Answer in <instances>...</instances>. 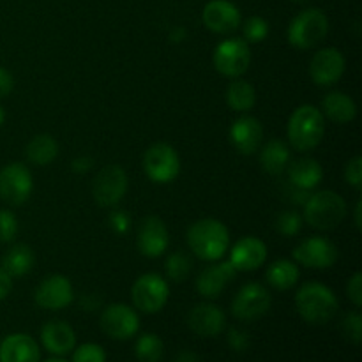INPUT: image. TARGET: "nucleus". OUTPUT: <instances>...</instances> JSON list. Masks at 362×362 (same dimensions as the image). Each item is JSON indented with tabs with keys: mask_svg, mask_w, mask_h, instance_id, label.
I'll return each mask as SVG.
<instances>
[{
	"mask_svg": "<svg viewBox=\"0 0 362 362\" xmlns=\"http://www.w3.org/2000/svg\"><path fill=\"white\" fill-rule=\"evenodd\" d=\"M187 246L200 260H221L230 250L228 228L218 219H198L187 230Z\"/></svg>",
	"mask_w": 362,
	"mask_h": 362,
	"instance_id": "f257e3e1",
	"label": "nucleus"
},
{
	"mask_svg": "<svg viewBox=\"0 0 362 362\" xmlns=\"http://www.w3.org/2000/svg\"><path fill=\"white\" fill-rule=\"evenodd\" d=\"M325 120L324 113L313 105H303L288 119L286 136L290 145L299 152H308L317 148L324 140Z\"/></svg>",
	"mask_w": 362,
	"mask_h": 362,
	"instance_id": "f03ea898",
	"label": "nucleus"
},
{
	"mask_svg": "<svg viewBox=\"0 0 362 362\" xmlns=\"http://www.w3.org/2000/svg\"><path fill=\"white\" fill-rule=\"evenodd\" d=\"M296 308L308 324L324 325L338 313V299L329 286L311 281L300 286L296 296Z\"/></svg>",
	"mask_w": 362,
	"mask_h": 362,
	"instance_id": "7ed1b4c3",
	"label": "nucleus"
},
{
	"mask_svg": "<svg viewBox=\"0 0 362 362\" xmlns=\"http://www.w3.org/2000/svg\"><path fill=\"white\" fill-rule=\"evenodd\" d=\"M346 216V204L343 197L334 191H318L310 194L304 204V219L310 226L318 230H332Z\"/></svg>",
	"mask_w": 362,
	"mask_h": 362,
	"instance_id": "20e7f679",
	"label": "nucleus"
},
{
	"mask_svg": "<svg viewBox=\"0 0 362 362\" xmlns=\"http://www.w3.org/2000/svg\"><path fill=\"white\" fill-rule=\"evenodd\" d=\"M327 32L329 20L324 11L306 9L290 21L288 42L297 49H310L324 41Z\"/></svg>",
	"mask_w": 362,
	"mask_h": 362,
	"instance_id": "39448f33",
	"label": "nucleus"
},
{
	"mask_svg": "<svg viewBox=\"0 0 362 362\" xmlns=\"http://www.w3.org/2000/svg\"><path fill=\"white\" fill-rule=\"evenodd\" d=\"M145 175L156 184H170L179 177L180 159L175 148L168 144L151 145L144 156Z\"/></svg>",
	"mask_w": 362,
	"mask_h": 362,
	"instance_id": "423d86ee",
	"label": "nucleus"
},
{
	"mask_svg": "<svg viewBox=\"0 0 362 362\" xmlns=\"http://www.w3.org/2000/svg\"><path fill=\"white\" fill-rule=\"evenodd\" d=\"M168 283L161 274H156V272H147V274L140 276L131 290L134 308L140 310L141 313L148 315L161 311L168 303Z\"/></svg>",
	"mask_w": 362,
	"mask_h": 362,
	"instance_id": "0eeeda50",
	"label": "nucleus"
},
{
	"mask_svg": "<svg viewBox=\"0 0 362 362\" xmlns=\"http://www.w3.org/2000/svg\"><path fill=\"white\" fill-rule=\"evenodd\" d=\"M214 67L226 78H239L251 64V49L244 39L230 37L219 42L214 49Z\"/></svg>",
	"mask_w": 362,
	"mask_h": 362,
	"instance_id": "6e6552de",
	"label": "nucleus"
},
{
	"mask_svg": "<svg viewBox=\"0 0 362 362\" xmlns=\"http://www.w3.org/2000/svg\"><path fill=\"white\" fill-rule=\"evenodd\" d=\"M34 189L32 173L23 163H11L0 170V198L6 204L18 207L30 198Z\"/></svg>",
	"mask_w": 362,
	"mask_h": 362,
	"instance_id": "1a4fd4ad",
	"label": "nucleus"
},
{
	"mask_svg": "<svg viewBox=\"0 0 362 362\" xmlns=\"http://www.w3.org/2000/svg\"><path fill=\"white\" fill-rule=\"evenodd\" d=\"M127 193V175L119 165L99 170L92 184V197L101 207H115Z\"/></svg>",
	"mask_w": 362,
	"mask_h": 362,
	"instance_id": "9d476101",
	"label": "nucleus"
},
{
	"mask_svg": "<svg viewBox=\"0 0 362 362\" xmlns=\"http://www.w3.org/2000/svg\"><path fill=\"white\" fill-rule=\"evenodd\" d=\"M271 304L272 299L267 288H264L260 283H247L233 299L232 313L237 320L255 322L271 310Z\"/></svg>",
	"mask_w": 362,
	"mask_h": 362,
	"instance_id": "9b49d317",
	"label": "nucleus"
},
{
	"mask_svg": "<svg viewBox=\"0 0 362 362\" xmlns=\"http://www.w3.org/2000/svg\"><path fill=\"white\" fill-rule=\"evenodd\" d=\"M101 329L113 339H131L140 329V318L136 311L127 304H110L101 315Z\"/></svg>",
	"mask_w": 362,
	"mask_h": 362,
	"instance_id": "f8f14e48",
	"label": "nucleus"
},
{
	"mask_svg": "<svg viewBox=\"0 0 362 362\" xmlns=\"http://www.w3.org/2000/svg\"><path fill=\"white\" fill-rule=\"evenodd\" d=\"M293 260L308 269H329L338 260V247L325 237H310L297 244Z\"/></svg>",
	"mask_w": 362,
	"mask_h": 362,
	"instance_id": "ddd939ff",
	"label": "nucleus"
},
{
	"mask_svg": "<svg viewBox=\"0 0 362 362\" xmlns=\"http://www.w3.org/2000/svg\"><path fill=\"white\" fill-rule=\"evenodd\" d=\"M73 285L69 279L62 274H52L42 279L35 288L34 299L35 304L42 310H62L73 303Z\"/></svg>",
	"mask_w": 362,
	"mask_h": 362,
	"instance_id": "4468645a",
	"label": "nucleus"
},
{
	"mask_svg": "<svg viewBox=\"0 0 362 362\" xmlns=\"http://www.w3.org/2000/svg\"><path fill=\"white\" fill-rule=\"evenodd\" d=\"M345 73V57L338 48H324L311 59V80L320 87H331Z\"/></svg>",
	"mask_w": 362,
	"mask_h": 362,
	"instance_id": "2eb2a0df",
	"label": "nucleus"
},
{
	"mask_svg": "<svg viewBox=\"0 0 362 362\" xmlns=\"http://www.w3.org/2000/svg\"><path fill=\"white\" fill-rule=\"evenodd\" d=\"M168 228L158 216H147L138 228V250L144 257L158 258L168 250Z\"/></svg>",
	"mask_w": 362,
	"mask_h": 362,
	"instance_id": "dca6fc26",
	"label": "nucleus"
},
{
	"mask_svg": "<svg viewBox=\"0 0 362 362\" xmlns=\"http://www.w3.org/2000/svg\"><path fill=\"white\" fill-rule=\"evenodd\" d=\"M204 25L214 34H232L240 27V11L228 0H212L202 13Z\"/></svg>",
	"mask_w": 362,
	"mask_h": 362,
	"instance_id": "f3484780",
	"label": "nucleus"
},
{
	"mask_svg": "<svg viewBox=\"0 0 362 362\" xmlns=\"http://www.w3.org/2000/svg\"><path fill=\"white\" fill-rule=\"evenodd\" d=\"M230 141L243 156H251L260 151L264 141V127L260 120L251 115L239 117L230 127Z\"/></svg>",
	"mask_w": 362,
	"mask_h": 362,
	"instance_id": "a211bd4d",
	"label": "nucleus"
},
{
	"mask_svg": "<svg viewBox=\"0 0 362 362\" xmlns=\"http://www.w3.org/2000/svg\"><path fill=\"white\" fill-rule=\"evenodd\" d=\"M187 325L194 334L202 338H214L226 327L225 311L216 304H198L187 315Z\"/></svg>",
	"mask_w": 362,
	"mask_h": 362,
	"instance_id": "6ab92c4d",
	"label": "nucleus"
},
{
	"mask_svg": "<svg viewBox=\"0 0 362 362\" xmlns=\"http://www.w3.org/2000/svg\"><path fill=\"white\" fill-rule=\"evenodd\" d=\"M267 258V246L258 237H243L230 251V264L235 271H257Z\"/></svg>",
	"mask_w": 362,
	"mask_h": 362,
	"instance_id": "aec40b11",
	"label": "nucleus"
},
{
	"mask_svg": "<svg viewBox=\"0 0 362 362\" xmlns=\"http://www.w3.org/2000/svg\"><path fill=\"white\" fill-rule=\"evenodd\" d=\"M237 271L228 262H218L214 265H209L207 269L202 271V274L197 279V290L205 299H216L225 292L226 286L235 278Z\"/></svg>",
	"mask_w": 362,
	"mask_h": 362,
	"instance_id": "412c9836",
	"label": "nucleus"
},
{
	"mask_svg": "<svg viewBox=\"0 0 362 362\" xmlns=\"http://www.w3.org/2000/svg\"><path fill=\"white\" fill-rule=\"evenodd\" d=\"M41 341L53 356H66L76 345V334L73 327L62 320H52L42 325Z\"/></svg>",
	"mask_w": 362,
	"mask_h": 362,
	"instance_id": "4be33fe9",
	"label": "nucleus"
},
{
	"mask_svg": "<svg viewBox=\"0 0 362 362\" xmlns=\"http://www.w3.org/2000/svg\"><path fill=\"white\" fill-rule=\"evenodd\" d=\"M41 352L28 334H11L0 343V362H39Z\"/></svg>",
	"mask_w": 362,
	"mask_h": 362,
	"instance_id": "5701e85b",
	"label": "nucleus"
},
{
	"mask_svg": "<svg viewBox=\"0 0 362 362\" xmlns=\"http://www.w3.org/2000/svg\"><path fill=\"white\" fill-rule=\"evenodd\" d=\"M286 172H288V179L292 186L304 191L317 187L322 182V177H324L322 165L313 158H299L296 161L288 163Z\"/></svg>",
	"mask_w": 362,
	"mask_h": 362,
	"instance_id": "b1692460",
	"label": "nucleus"
},
{
	"mask_svg": "<svg viewBox=\"0 0 362 362\" xmlns=\"http://www.w3.org/2000/svg\"><path fill=\"white\" fill-rule=\"evenodd\" d=\"M324 113L336 124H349L356 119L357 105L345 92H329L322 103Z\"/></svg>",
	"mask_w": 362,
	"mask_h": 362,
	"instance_id": "393cba45",
	"label": "nucleus"
},
{
	"mask_svg": "<svg viewBox=\"0 0 362 362\" xmlns=\"http://www.w3.org/2000/svg\"><path fill=\"white\" fill-rule=\"evenodd\" d=\"M290 163V147L283 140H271L262 147L260 165L269 175H279Z\"/></svg>",
	"mask_w": 362,
	"mask_h": 362,
	"instance_id": "a878e982",
	"label": "nucleus"
},
{
	"mask_svg": "<svg viewBox=\"0 0 362 362\" xmlns=\"http://www.w3.org/2000/svg\"><path fill=\"white\" fill-rule=\"evenodd\" d=\"M299 267L292 260H286V258L272 262L267 267V272H265V279H267L269 285L274 290H279V292H286L292 286H296V283L299 281Z\"/></svg>",
	"mask_w": 362,
	"mask_h": 362,
	"instance_id": "bb28decb",
	"label": "nucleus"
},
{
	"mask_svg": "<svg viewBox=\"0 0 362 362\" xmlns=\"http://www.w3.org/2000/svg\"><path fill=\"white\" fill-rule=\"evenodd\" d=\"M34 251L27 244H14L2 258L0 267L11 276V278H20V276L28 274L34 267Z\"/></svg>",
	"mask_w": 362,
	"mask_h": 362,
	"instance_id": "cd10ccee",
	"label": "nucleus"
},
{
	"mask_svg": "<svg viewBox=\"0 0 362 362\" xmlns=\"http://www.w3.org/2000/svg\"><path fill=\"white\" fill-rule=\"evenodd\" d=\"M59 156V144L52 134H37L27 145V159L35 166H46Z\"/></svg>",
	"mask_w": 362,
	"mask_h": 362,
	"instance_id": "c85d7f7f",
	"label": "nucleus"
},
{
	"mask_svg": "<svg viewBox=\"0 0 362 362\" xmlns=\"http://www.w3.org/2000/svg\"><path fill=\"white\" fill-rule=\"evenodd\" d=\"M226 103L233 112H250L257 103V92L255 87L246 80L233 78L232 83L226 88Z\"/></svg>",
	"mask_w": 362,
	"mask_h": 362,
	"instance_id": "c756f323",
	"label": "nucleus"
},
{
	"mask_svg": "<svg viewBox=\"0 0 362 362\" xmlns=\"http://www.w3.org/2000/svg\"><path fill=\"white\" fill-rule=\"evenodd\" d=\"M163 354H165V345H163L161 338L152 332L140 336L134 345V356L140 362H159Z\"/></svg>",
	"mask_w": 362,
	"mask_h": 362,
	"instance_id": "7c9ffc66",
	"label": "nucleus"
},
{
	"mask_svg": "<svg viewBox=\"0 0 362 362\" xmlns=\"http://www.w3.org/2000/svg\"><path fill=\"white\" fill-rule=\"evenodd\" d=\"M191 274V258L184 251H177L166 258V276L173 283H182Z\"/></svg>",
	"mask_w": 362,
	"mask_h": 362,
	"instance_id": "2f4dec72",
	"label": "nucleus"
},
{
	"mask_svg": "<svg viewBox=\"0 0 362 362\" xmlns=\"http://www.w3.org/2000/svg\"><path fill=\"white\" fill-rule=\"evenodd\" d=\"M244 41L247 45H255V42H262L269 35V23L267 20L260 16H251L244 21L243 27Z\"/></svg>",
	"mask_w": 362,
	"mask_h": 362,
	"instance_id": "473e14b6",
	"label": "nucleus"
},
{
	"mask_svg": "<svg viewBox=\"0 0 362 362\" xmlns=\"http://www.w3.org/2000/svg\"><path fill=\"white\" fill-rule=\"evenodd\" d=\"M276 230L285 237H293L303 228V218L296 211H283L279 212L274 223Z\"/></svg>",
	"mask_w": 362,
	"mask_h": 362,
	"instance_id": "72a5a7b5",
	"label": "nucleus"
},
{
	"mask_svg": "<svg viewBox=\"0 0 362 362\" xmlns=\"http://www.w3.org/2000/svg\"><path fill=\"white\" fill-rule=\"evenodd\" d=\"M71 362H106V352L101 345L83 343L74 350Z\"/></svg>",
	"mask_w": 362,
	"mask_h": 362,
	"instance_id": "f704fd0d",
	"label": "nucleus"
},
{
	"mask_svg": "<svg viewBox=\"0 0 362 362\" xmlns=\"http://www.w3.org/2000/svg\"><path fill=\"white\" fill-rule=\"evenodd\" d=\"M18 235V219L7 209L0 211V240L2 243H11Z\"/></svg>",
	"mask_w": 362,
	"mask_h": 362,
	"instance_id": "c9c22d12",
	"label": "nucleus"
},
{
	"mask_svg": "<svg viewBox=\"0 0 362 362\" xmlns=\"http://www.w3.org/2000/svg\"><path fill=\"white\" fill-rule=\"evenodd\" d=\"M341 329L345 332L346 338L354 343V345H359L361 336H362V317L357 311L349 313L341 322Z\"/></svg>",
	"mask_w": 362,
	"mask_h": 362,
	"instance_id": "e433bc0d",
	"label": "nucleus"
},
{
	"mask_svg": "<svg viewBox=\"0 0 362 362\" xmlns=\"http://www.w3.org/2000/svg\"><path fill=\"white\" fill-rule=\"evenodd\" d=\"M108 225L119 235H126L131 230V218L122 209H113L108 216Z\"/></svg>",
	"mask_w": 362,
	"mask_h": 362,
	"instance_id": "4c0bfd02",
	"label": "nucleus"
},
{
	"mask_svg": "<svg viewBox=\"0 0 362 362\" xmlns=\"http://www.w3.org/2000/svg\"><path fill=\"white\" fill-rule=\"evenodd\" d=\"M345 180L354 186L356 189H361L362 187V159L361 156H356V158L350 159L345 166Z\"/></svg>",
	"mask_w": 362,
	"mask_h": 362,
	"instance_id": "58836bf2",
	"label": "nucleus"
},
{
	"mask_svg": "<svg viewBox=\"0 0 362 362\" xmlns=\"http://www.w3.org/2000/svg\"><path fill=\"white\" fill-rule=\"evenodd\" d=\"M228 345L230 349L233 350V352H246L247 349H250L251 345V339H250V334H247L246 331H243V329H230L228 331Z\"/></svg>",
	"mask_w": 362,
	"mask_h": 362,
	"instance_id": "ea45409f",
	"label": "nucleus"
},
{
	"mask_svg": "<svg viewBox=\"0 0 362 362\" xmlns=\"http://www.w3.org/2000/svg\"><path fill=\"white\" fill-rule=\"evenodd\" d=\"M346 293H349V299L352 300L354 306L361 308L362 306V274L356 272V274L350 278L349 285H346Z\"/></svg>",
	"mask_w": 362,
	"mask_h": 362,
	"instance_id": "a19ab883",
	"label": "nucleus"
},
{
	"mask_svg": "<svg viewBox=\"0 0 362 362\" xmlns=\"http://www.w3.org/2000/svg\"><path fill=\"white\" fill-rule=\"evenodd\" d=\"M13 87H14L13 74H11L7 69H4V67H0V99L9 95L11 90H13Z\"/></svg>",
	"mask_w": 362,
	"mask_h": 362,
	"instance_id": "79ce46f5",
	"label": "nucleus"
},
{
	"mask_svg": "<svg viewBox=\"0 0 362 362\" xmlns=\"http://www.w3.org/2000/svg\"><path fill=\"white\" fill-rule=\"evenodd\" d=\"M11 290H13V279H11V276L0 267V300L6 299L11 293Z\"/></svg>",
	"mask_w": 362,
	"mask_h": 362,
	"instance_id": "37998d69",
	"label": "nucleus"
},
{
	"mask_svg": "<svg viewBox=\"0 0 362 362\" xmlns=\"http://www.w3.org/2000/svg\"><path fill=\"white\" fill-rule=\"evenodd\" d=\"M92 166V159L90 158H80V159H74L73 161V172L76 173H85L88 172Z\"/></svg>",
	"mask_w": 362,
	"mask_h": 362,
	"instance_id": "c03bdc74",
	"label": "nucleus"
},
{
	"mask_svg": "<svg viewBox=\"0 0 362 362\" xmlns=\"http://www.w3.org/2000/svg\"><path fill=\"white\" fill-rule=\"evenodd\" d=\"M173 362H198V356L197 354L189 352V350H184V352H180L179 356L175 357Z\"/></svg>",
	"mask_w": 362,
	"mask_h": 362,
	"instance_id": "a18cd8bd",
	"label": "nucleus"
},
{
	"mask_svg": "<svg viewBox=\"0 0 362 362\" xmlns=\"http://www.w3.org/2000/svg\"><path fill=\"white\" fill-rule=\"evenodd\" d=\"M361 207H362V202L359 200L356 205V226L361 228Z\"/></svg>",
	"mask_w": 362,
	"mask_h": 362,
	"instance_id": "49530a36",
	"label": "nucleus"
},
{
	"mask_svg": "<svg viewBox=\"0 0 362 362\" xmlns=\"http://www.w3.org/2000/svg\"><path fill=\"white\" fill-rule=\"evenodd\" d=\"M4 120H6V112H4V108L0 106V126L4 124Z\"/></svg>",
	"mask_w": 362,
	"mask_h": 362,
	"instance_id": "de8ad7c7",
	"label": "nucleus"
},
{
	"mask_svg": "<svg viewBox=\"0 0 362 362\" xmlns=\"http://www.w3.org/2000/svg\"><path fill=\"white\" fill-rule=\"evenodd\" d=\"M45 362H67L66 359H59V357H57V359H48V361H45Z\"/></svg>",
	"mask_w": 362,
	"mask_h": 362,
	"instance_id": "09e8293b",
	"label": "nucleus"
},
{
	"mask_svg": "<svg viewBox=\"0 0 362 362\" xmlns=\"http://www.w3.org/2000/svg\"><path fill=\"white\" fill-rule=\"evenodd\" d=\"M293 2H299V4H303V2H308V0H293Z\"/></svg>",
	"mask_w": 362,
	"mask_h": 362,
	"instance_id": "8fccbe9b",
	"label": "nucleus"
}]
</instances>
